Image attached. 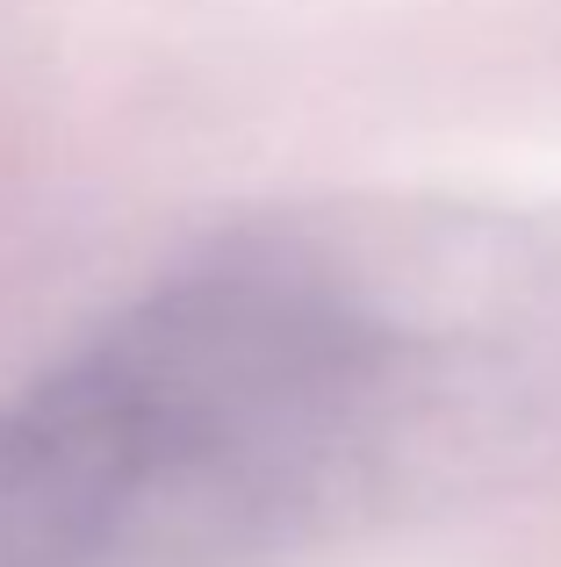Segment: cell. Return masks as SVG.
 I'll return each mask as SVG.
<instances>
[{
    "instance_id": "1",
    "label": "cell",
    "mask_w": 561,
    "mask_h": 567,
    "mask_svg": "<svg viewBox=\"0 0 561 567\" xmlns=\"http://www.w3.org/2000/svg\"><path fill=\"white\" fill-rule=\"evenodd\" d=\"M548 410L533 259L461 216L210 237L0 402V567H295Z\"/></svg>"
}]
</instances>
